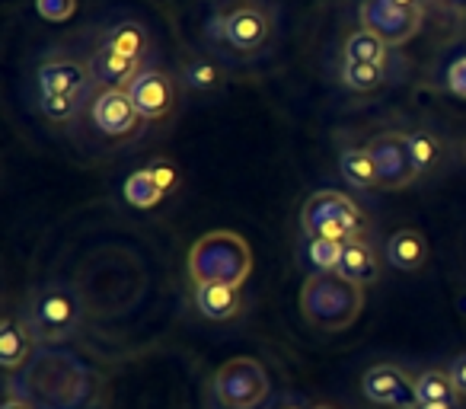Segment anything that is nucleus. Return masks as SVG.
<instances>
[{
    "label": "nucleus",
    "mask_w": 466,
    "mask_h": 409,
    "mask_svg": "<svg viewBox=\"0 0 466 409\" xmlns=\"http://www.w3.org/2000/svg\"><path fill=\"white\" fill-rule=\"evenodd\" d=\"M339 275H345L355 285H374L380 275V256L374 253L368 240H351L342 247V260H339Z\"/></svg>",
    "instance_id": "nucleus-17"
},
{
    "label": "nucleus",
    "mask_w": 466,
    "mask_h": 409,
    "mask_svg": "<svg viewBox=\"0 0 466 409\" xmlns=\"http://www.w3.org/2000/svg\"><path fill=\"white\" fill-rule=\"evenodd\" d=\"M342 61H355V65H387L390 61V46L374 36L370 29H355L349 33L342 46Z\"/></svg>",
    "instance_id": "nucleus-22"
},
{
    "label": "nucleus",
    "mask_w": 466,
    "mask_h": 409,
    "mask_svg": "<svg viewBox=\"0 0 466 409\" xmlns=\"http://www.w3.org/2000/svg\"><path fill=\"white\" fill-rule=\"evenodd\" d=\"M275 409H313V406H307V400H300V396L288 394V396H281V403Z\"/></svg>",
    "instance_id": "nucleus-33"
},
{
    "label": "nucleus",
    "mask_w": 466,
    "mask_h": 409,
    "mask_svg": "<svg viewBox=\"0 0 466 409\" xmlns=\"http://www.w3.org/2000/svg\"><path fill=\"white\" fill-rule=\"evenodd\" d=\"M211 390L220 409H259L272 394V381L259 358L237 355L214 371Z\"/></svg>",
    "instance_id": "nucleus-5"
},
{
    "label": "nucleus",
    "mask_w": 466,
    "mask_h": 409,
    "mask_svg": "<svg viewBox=\"0 0 466 409\" xmlns=\"http://www.w3.org/2000/svg\"><path fill=\"white\" fill-rule=\"evenodd\" d=\"M368 150L374 154L377 169H380V189L396 192L419 179L412 154H409V138L402 131H380L368 141Z\"/></svg>",
    "instance_id": "nucleus-8"
},
{
    "label": "nucleus",
    "mask_w": 466,
    "mask_h": 409,
    "mask_svg": "<svg viewBox=\"0 0 466 409\" xmlns=\"http://www.w3.org/2000/svg\"><path fill=\"white\" fill-rule=\"evenodd\" d=\"M103 46L116 48V52L128 55V58H135V61H144L150 55V46H154V42H150L147 26H141L137 20H118L106 29Z\"/></svg>",
    "instance_id": "nucleus-19"
},
{
    "label": "nucleus",
    "mask_w": 466,
    "mask_h": 409,
    "mask_svg": "<svg viewBox=\"0 0 466 409\" xmlns=\"http://www.w3.org/2000/svg\"><path fill=\"white\" fill-rule=\"evenodd\" d=\"M419 403H460V390L447 368H425L415 377Z\"/></svg>",
    "instance_id": "nucleus-24"
},
{
    "label": "nucleus",
    "mask_w": 466,
    "mask_h": 409,
    "mask_svg": "<svg viewBox=\"0 0 466 409\" xmlns=\"http://www.w3.org/2000/svg\"><path fill=\"white\" fill-rule=\"evenodd\" d=\"M361 390L370 403L387 409H419V394H415V381L400 368V364H374L364 371Z\"/></svg>",
    "instance_id": "nucleus-9"
},
{
    "label": "nucleus",
    "mask_w": 466,
    "mask_h": 409,
    "mask_svg": "<svg viewBox=\"0 0 466 409\" xmlns=\"http://www.w3.org/2000/svg\"><path fill=\"white\" fill-rule=\"evenodd\" d=\"M35 87H39V97H86L93 87V67L90 61L55 55L39 65Z\"/></svg>",
    "instance_id": "nucleus-10"
},
{
    "label": "nucleus",
    "mask_w": 466,
    "mask_h": 409,
    "mask_svg": "<svg viewBox=\"0 0 466 409\" xmlns=\"http://www.w3.org/2000/svg\"><path fill=\"white\" fill-rule=\"evenodd\" d=\"M272 29L275 20L268 14V7H262V4H240V7L227 10V14L211 16L208 39L237 55H256L272 39Z\"/></svg>",
    "instance_id": "nucleus-6"
},
{
    "label": "nucleus",
    "mask_w": 466,
    "mask_h": 409,
    "mask_svg": "<svg viewBox=\"0 0 466 409\" xmlns=\"http://www.w3.org/2000/svg\"><path fill=\"white\" fill-rule=\"evenodd\" d=\"M90 122L103 138H131L141 125V116L131 106L125 90H99L90 103Z\"/></svg>",
    "instance_id": "nucleus-12"
},
{
    "label": "nucleus",
    "mask_w": 466,
    "mask_h": 409,
    "mask_svg": "<svg viewBox=\"0 0 466 409\" xmlns=\"http://www.w3.org/2000/svg\"><path fill=\"white\" fill-rule=\"evenodd\" d=\"M86 97H39V112L48 122H71L80 116Z\"/></svg>",
    "instance_id": "nucleus-27"
},
{
    "label": "nucleus",
    "mask_w": 466,
    "mask_h": 409,
    "mask_svg": "<svg viewBox=\"0 0 466 409\" xmlns=\"http://www.w3.org/2000/svg\"><path fill=\"white\" fill-rule=\"evenodd\" d=\"M419 409H460L457 403H421Z\"/></svg>",
    "instance_id": "nucleus-34"
},
{
    "label": "nucleus",
    "mask_w": 466,
    "mask_h": 409,
    "mask_svg": "<svg viewBox=\"0 0 466 409\" xmlns=\"http://www.w3.org/2000/svg\"><path fill=\"white\" fill-rule=\"evenodd\" d=\"M195 307L205 320L214 323H224V320L240 317L243 311V298L240 288L230 285H195Z\"/></svg>",
    "instance_id": "nucleus-16"
},
{
    "label": "nucleus",
    "mask_w": 466,
    "mask_h": 409,
    "mask_svg": "<svg viewBox=\"0 0 466 409\" xmlns=\"http://www.w3.org/2000/svg\"><path fill=\"white\" fill-rule=\"evenodd\" d=\"M364 311V288L339 272H313L300 288V313L313 330H349Z\"/></svg>",
    "instance_id": "nucleus-2"
},
{
    "label": "nucleus",
    "mask_w": 466,
    "mask_h": 409,
    "mask_svg": "<svg viewBox=\"0 0 466 409\" xmlns=\"http://www.w3.org/2000/svg\"><path fill=\"white\" fill-rule=\"evenodd\" d=\"M182 84L195 93H218L227 84V67L214 61L211 55H192L182 65Z\"/></svg>",
    "instance_id": "nucleus-21"
},
{
    "label": "nucleus",
    "mask_w": 466,
    "mask_h": 409,
    "mask_svg": "<svg viewBox=\"0 0 466 409\" xmlns=\"http://www.w3.org/2000/svg\"><path fill=\"white\" fill-rule=\"evenodd\" d=\"M447 371H451V377H453V383H457L460 396H466V352H460Z\"/></svg>",
    "instance_id": "nucleus-32"
},
{
    "label": "nucleus",
    "mask_w": 466,
    "mask_h": 409,
    "mask_svg": "<svg viewBox=\"0 0 466 409\" xmlns=\"http://www.w3.org/2000/svg\"><path fill=\"white\" fill-rule=\"evenodd\" d=\"M339 169H342L345 182L361 189V192L380 189V169H377V160L368 148H345L339 154Z\"/></svg>",
    "instance_id": "nucleus-20"
},
{
    "label": "nucleus",
    "mask_w": 466,
    "mask_h": 409,
    "mask_svg": "<svg viewBox=\"0 0 466 409\" xmlns=\"http://www.w3.org/2000/svg\"><path fill=\"white\" fill-rule=\"evenodd\" d=\"M300 228L307 237H326L336 243L361 240L368 230V218H364L361 205L351 195L336 192V189H319L304 201L300 211Z\"/></svg>",
    "instance_id": "nucleus-3"
},
{
    "label": "nucleus",
    "mask_w": 466,
    "mask_h": 409,
    "mask_svg": "<svg viewBox=\"0 0 466 409\" xmlns=\"http://www.w3.org/2000/svg\"><path fill=\"white\" fill-rule=\"evenodd\" d=\"M147 169H150V173H154L157 186H160L167 195L179 189V169H176L169 160H154V163H147Z\"/></svg>",
    "instance_id": "nucleus-30"
},
{
    "label": "nucleus",
    "mask_w": 466,
    "mask_h": 409,
    "mask_svg": "<svg viewBox=\"0 0 466 409\" xmlns=\"http://www.w3.org/2000/svg\"><path fill=\"white\" fill-rule=\"evenodd\" d=\"M383 260L400 272H419L428 262V240L421 230L415 228H400L383 247Z\"/></svg>",
    "instance_id": "nucleus-15"
},
{
    "label": "nucleus",
    "mask_w": 466,
    "mask_h": 409,
    "mask_svg": "<svg viewBox=\"0 0 466 409\" xmlns=\"http://www.w3.org/2000/svg\"><path fill=\"white\" fill-rule=\"evenodd\" d=\"M90 67H93V80L103 84L106 90H128L137 74L144 71V61H135V58H128V55L116 52V48L99 42V46L93 48Z\"/></svg>",
    "instance_id": "nucleus-13"
},
{
    "label": "nucleus",
    "mask_w": 466,
    "mask_h": 409,
    "mask_svg": "<svg viewBox=\"0 0 466 409\" xmlns=\"http://www.w3.org/2000/svg\"><path fill=\"white\" fill-rule=\"evenodd\" d=\"M186 269L195 285L243 288L253 272V250L237 230H208L192 243Z\"/></svg>",
    "instance_id": "nucleus-1"
},
{
    "label": "nucleus",
    "mask_w": 466,
    "mask_h": 409,
    "mask_svg": "<svg viewBox=\"0 0 466 409\" xmlns=\"http://www.w3.org/2000/svg\"><path fill=\"white\" fill-rule=\"evenodd\" d=\"M425 10L421 7H396L390 0H364L361 26L380 36L387 46H406L412 36H419Z\"/></svg>",
    "instance_id": "nucleus-7"
},
{
    "label": "nucleus",
    "mask_w": 466,
    "mask_h": 409,
    "mask_svg": "<svg viewBox=\"0 0 466 409\" xmlns=\"http://www.w3.org/2000/svg\"><path fill=\"white\" fill-rule=\"evenodd\" d=\"M77 10V0H35V14L46 23H65Z\"/></svg>",
    "instance_id": "nucleus-29"
},
{
    "label": "nucleus",
    "mask_w": 466,
    "mask_h": 409,
    "mask_svg": "<svg viewBox=\"0 0 466 409\" xmlns=\"http://www.w3.org/2000/svg\"><path fill=\"white\" fill-rule=\"evenodd\" d=\"M125 93H128L137 116L147 118V122H157V118L169 116L176 106V84L167 71H160V67H144V71L135 77V84H131Z\"/></svg>",
    "instance_id": "nucleus-11"
},
{
    "label": "nucleus",
    "mask_w": 466,
    "mask_h": 409,
    "mask_svg": "<svg viewBox=\"0 0 466 409\" xmlns=\"http://www.w3.org/2000/svg\"><path fill=\"white\" fill-rule=\"evenodd\" d=\"M313 409H339V406H332V403H317Z\"/></svg>",
    "instance_id": "nucleus-36"
},
{
    "label": "nucleus",
    "mask_w": 466,
    "mask_h": 409,
    "mask_svg": "<svg viewBox=\"0 0 466 409\" xmlns=\"http://www.w3.org/2000/svg\"><path fill=\"white\" fill-rule=\"evenodd\" d=\"M0 409H39V403H35L29 394H16V390L10 387L7 396H4V406H0Z\"/></svg>",
    "instance_id": "nucleus-31"
},
{
    "label": "nucleus",
    "mask_w": 466,
    "mask_h": 409,
    "mask_svg": "<svg viewBox=\"0 0 466 409\" xmlns=\"http://www.w3.org/2000/svg\"><path fill=\"white\" fill-rule=\"evenodd\" d=\"M396 7H421V0H390Z\"/></svg>",
    "instance_id": "nucleus-35"
},
{
    "label": "nucleus",
    "mask_w": 466,
    "mask_h": 409,
    "mask_svg": "<svg viewBox=\"0 0 466 409\" xmlns=\"http://www.w3.org/2000/svg\"><path fill=\"white\" fill-rule=\"evenodd\" d=\"M80 320H84L80 298L65 281L42 285L26 313L29 330L35 332L39 343H65V339H71L80 330Z\"/></svg>",
    "instance_id": "nucleus-4"
},
{
    "label": "nucleus",
    "mask_w": 466,
    "mask_h": 409,
    "mask_svg": "<svg viewBox=\"0 0 466 409\" xmlns=\"http://www.w3.org/2000/svg\"><path fill=\"white\" fill-rule=\"evenodd\" d=\"M339 77L349 90L355 93H370L387 80V65H355V61H342Z\"/></svg>",
    "instance_id": "nucleus-25"
},
{
    "label": "nucleus",
    "mask_w": 466,
    "mask_h": 409,
    "mask_svg": "<svg viewBox=\"0 0 466 409\" xmlns=\"http://www.w3.org/2000/svg\"><path fill=\"white\" fill-rule=\"evenodd\" d=\"M409 154H412V163H415V173L421 176H431L438 173L441 167H444L447 160V144L444 138L438 135V131L431 128H415L409 131Z\"/></svg>",
    "instance_id": "nucleus-18"
},
{
    "label": "nucleus",
    "mask_w": 466,
    "mask_h": 409,
    "mask_svg": "<svg viewBox=\"0 0 466 409\" xmlns=\"http://www.w3.org/2000/svg\"><path fill=\"white\" fill-rule=\"evenodd\" d=\"M342 247L345 243L326 240V237H307L304 243V260L313 272H336L339 260H342Z\"/></svg>",
    "instance_id": "nucleus-26"
},
{
    "label": "nucleus",
    "mask_w": 466,
    "mask_h": 409,
    "mask_svg": "<svg viewBox=\"0 0 466 409\" xmlns=\"http://www.w3.org/2000/svg\"><path fill=\"white\" fill-rule=\"evenodd\" d=\"M460 154H463V160H466V141H463V148H460Z\"/></svg>",
    "instance_id": "nucleus-37"
},
{
    "label": "nucleus",
    "mask_w": 466,
    "mask_h": 409,
    "mask_svg": "<svg viewBox=\"0 0 466 409\" xmlns=\"http://www.w3.org/2000/svg\"><path fill=\"white\" fill-rule=\"evenodd\" d=\"M122 195H125V201H128L131 209H137V211L157 209V205H160V201L167 199V192H163V189L157 186L154 173H150L147 167H141V169H135V173H128V179H125V186H122Z\"/></svg>",
    "instance_id": "nucleus-23"
},
{
    "label": "nucleus",
    "mask_w": 466,
    "mask_h": 409,
    "mask_svg": "<svg viewBox=\"0 0 466 409\" xmlns=\"http://www.w3.org/2000/svg\"><path fill=\"white\" fill-rule=\"evenodd\" d=\"M444 87L451 97H457L466 103V52L457 55V58H451V65H447V71H444Z\"/></svg>",
    "instance_id": "nucleus-28"
},
{
    "label": "nucleus",
    "mask_w": 466,
    "mask_h": 409,
    "mask_svg": "<svg viewBox=\"0 0 466 409\" xmlns=\"http://www.w3.org/2000/svg\"><path fill=\"white\" fill-rule=\"evenodd\" d=\"M33 339L35 332L29 330L26 317H16V313H7L4 317V323H0V364H4V371H16L23 368V364L33 358Z\"/></svg>",
    "instance_id": "nucleus-14"
}]
</instances>
